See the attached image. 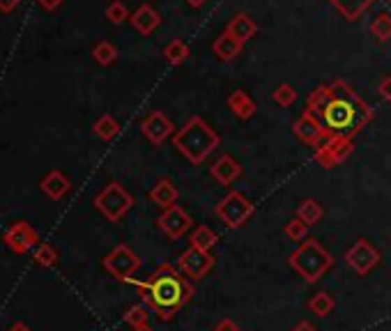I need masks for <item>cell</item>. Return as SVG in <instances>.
Here are the masks:
<instances>
[{"instance_id": "cell-1", "label": "cell", "mask_w": 391, "mask_h": 331, "mask_svg": "<svg viewBox=\"0 0 391 331\" xmlns=\"http://www.w3.org/2000/svg\"><path fill=\"white\" fill-rule=\"evenodd\" d=\"M307 110L316 117L327 140L355 138L373 122L371 106L341 78L318 85L309 94Z\"/></svg>"}, {"instance_id": "cell-2", "label": "cell", "mask_w": 391, "mask_h": 331, "mask_svg": "<svg viewBox=\"0 0 391 331\" xmlns=\"http://www.w3.org/2000/svg\"><path fill=\"white\" fill-rule=\"evenodd\" d=\"M127 283H134V286L140 290L143 302L150 304L152 309L159 313L161 320L173 318V313L189 304V299L193 295V286L179 274V270H175L173 265L156 267V272L147 281L129 279Z\"/></svg>"}, {"instance_id": "cell-3", "label": "cell", "mask_w": 391, "mask_h": 331, "mask_svg": "<svg viewBox=\"0 0 391 331\" xmlns=\"http://www.w3.org/2000/svg\"><path fill=\"white\" fill-rule=\"evenodd\" d=\"M219 143H221L219 133L198 115H193L173 136V145L177 147V152L193 166L205 163V159L219 147Z\"/></svg>"}, {"instance_id": "cell-4", "label": "cell", "mask_w": 391, "mask_h": 331, "mask_svg": "<svg viewBox=\"0 0 391 331\" xmlns=\"http://www.w3.org/2000/svg\"><path fill=\"white\" fill-rule=\"evenodd\" d=\"M288 265H290L307 283H316L332 270L334 258L330 256V251H327L320 242L307 240V242H302L290 256H288Z\"/></svg>"}, {"instance_id": "cell-5", "label": "cell", "mask_w": 391, "mask_h": 331, "mask_svg": "<svg viewBox=\"0 0 391 331\" xmlns=\"http://www.w3.org/2000/svg\"><path fill=\"white\" fill-rule=\"evenodd\" d=\"M95 207L108 221L117 223V221H120L131 207H134V196H131L120 182H111L95 196Z\"/></svg>"}, {"instance_id": "cell-6", "label": "cell", "mask_w": 391, "mask_h": 331, "mask_svg": "<svg viewBox=\"0 0 391 331\" xmlns=\"http://www.w3.org/2000/svg\"><path fill=\"white\" fill-rule=\"evenodd\" d=\"M214 214L223 221V226L228 228H242L253 214V203L246 198L244 193L230 191L223 200L216 203Z\"/></svg>"}, {"instance_id": "cell-7", "label": "cell", "mask_w": 391, "mask_h": 331, "mask_svg": "<svg viewBox=\"0 0 391 331\" xmlns=\"http://www.w3.org/2000/svg\"><path fill=\"white\" fill-rule=\"evenodd\" d=\"M140 267V258L131 251L127 244H120V247H115L111 253L104 258V270L113 276L117 281H124L127 283L134 272Z\"/></svg>"}, {"instance_id": "cell-8", "label": "cell", "mask_w": 391, "mask_h": 331, "mask_svg": "<svg viewBox=\"0 0 391 331\" xmlns=\"http://www.w3.org/2000/svg\"><path fill=\"white\" fill-rule=\"evenodd\" d=\"M212 267H214V256L209 253V251H202V249H196V247H189L186 251H182V256L177 258L179 274L186 276V279H191V281L205 279Z\"/></svg>"}, {"instance_id": "cell-9", "label": "cell", "mask_w": 391, "mask_h": 331, "mask_svg": "<svg viewBox=\"0 0 391 331\" xmlns=\"http://www.w3.org/2000/svg\"><path fill=\"white\" fill-rule=\"evenodd\" d=\"M380 260H382L380 251L375 249L369 240H357L346 253V263L350 265V270L357 272L359 276L371 274L375 267L380 265Z\"/></svg>"}, {"instance_id": "cell-10", "label": "cell", "mask_w": 391, "mask_h": 331, "mask_svg": "<svg viewBox=\"0 0 391 331\" xmlns=\"http://www.w3.org/2000/svg\"><path fill=\"white\" fill-rule=\"evenodd\" d=\"M140 131H143V136L150 140L152 145H161L163 140L175 136V124L163 110H152V113H147L143 117V122H140Z\"/></svg>"}, {"instance_id": "cell-11", "label": "cell", "mask_w": 391, "mask_h": 331, "mask_svg": "<svg viewBox=\"0 0 391 331\" xmlns=\"http://www.w3.org/2000/svg\"><path fill=\"white\" fill-rule=\"evenodd\" d=\"M156 226H159V230L166 235L168 240H179L193 226V221L186 214V209H182L179 205H173V207L161 212V216L156 219Z\"/></svg>"}, {"instance_id": "cell-12", "label": "cell", "mask_w": 391, "mask_h": 331, "mask_svg": "<svg viewBox=\"0 0 391 331\" xmlns=\"http://www.w3.org/2000/svg\"><path fill=\"white\" fill-rule=\"evenodd\" d=\"M5 244L14 251V253L23 256V253H28L33 247H37L39 237H37L33 226L26 223V221H19V223H14L10 230L5 233Z\"/></svg>"}, {"instance_id": "cell-13", "label": "cell", "mask_w": 391, "mask_h": 331, "mask_svg": "<svg viewBox=\"0 0 391 331\" xmlns=\"http://www.w3.org/2000/svg\"><path fill=\"white\" fill-rule=\"evenodd\" d=\"M293 133L302 140V143L311 145L313 149L325 140L323 129H320V124L316 122V117H313L309 110H304V113L300 115V120L293 124Z\"/></svg>"}, {"instance_id": "cell-14", "label": "cell", "mask_w": 391, "mask_h": 331, "mask_svg": "<svg viewBox=\"0 0 391 331\" xmlns=\"http://www.w3.org/2000/svg\"><path fill=\"white\" fill-rule=\"evenodd\" d=\"M209 172H212V177L216 179L219 184L228 186L233 184L235 179H237L242 175V163L235 159L233 154H221L219 159L212 163V168H209Z\"/></svg>"}, {"instance_id": "cell-15", "label": "cell", "mask_w": 391, "mask_h": 331, "mask_svg": "<svg viewBox=\"0 0 391 331\" xmlns=\"http://www.w3.org/2000/svg\"><path fill=\"white\" fill-rule=\"evenodd\" d=\"M129 21H131V26L136 28V33L147 37V35H152L156 28H159L161 17H159V12H156L152 5L143 3V5H138V10L131 14Z\"/></svg>"}, {"instance_id": "cell-16", "label": "cell", "mask_w": 391, "mask_h": 331, "mask_svg": "<svg viewBox=\"0 0 391 331\" xmlns=\"http://www.w3.org/2000/svg\"><path fill=\"white\" fill-rule=\"evenodd\" d=\"M242 49H244V42H239L237 37H233L228 30H223V33L219 35L214 39V44H212L214 55H216L219 60H223V62L235 60L242 53Z\"/></svg>"}, {"instance_id": "cell-17", "label": "cell", "mask_w": 391, "mask_h": 331, "mask_svg": "<svg viewBox=\"0 0 391 331\" xmlns=\"http://www.w3.org/2000/svg\"><path fill=\"white\" fill-rule=\"evenodd\" d=\"M147 196H150V200L154 205H159L161 209H168V207H173V205H177L179 191L170 179H159V182L150 189V193Z\"/></svg>"}, {"instance_id": "cell-18", "label": "cell", "mask_w": 391, "mask_h": 331, "mask_svg": "<svg viewBox=\"0 0 391 331\" xmlns=\"http://www.w3.org/2000/svg\"><path fill=\"white\" fill-rule=\"evenodd\" d=\"M69 189H72V184H69V179L62 175L60 170H51L49 175H44L42 179V191L44 196H49L51 200H60L62 196L69 193Z\"/></svg>"}, {"instance_id": "cell-19", "label": "cell", "mask_w": 391, "mask_h": 331, "mask_svg": "<svg viewBox=\"0 0 391 331\" xmlns=\"http://www.w3.org/2000/svg\"><path fill=\"white\" fill-rule=\"evenodd\" d=\"M228 108L235 113V117H239V120H249V117L256 115V101L249 97L244 90H233L230 92Z\"/></svg>"}, {"instance_id": "cell-20", "label": "cell", "mask_w": 391, "mask_h": 331, "mask_svg": "<svg viewBox=\"0 0 391 331\" xmlns=\"http://www.w3.org/2000/svg\"><path fill=\"white\" fill-rule=\"evenodd\" d=\"M330 3L334 5V10L341 14L346 21H357L362 14L369 10V7L375 3V0H330Z\"/></svg>"}, {"instance_id": "cell-21", "label": "cell", "mask_w": 391, "mask_h": 331, "mask_svg": "<svg viewBox=\"0 0 391 331\" xmlns=\"http://www.w3.org/2000/svg\"><path fill=\"white\" fill-rule=\"evenodd\" d=\"M226 30H228L233 37H237L239 42L246 44L249 39H251L258 33V26H256V21L249 17V14H235Z\"/></svg>"}, {"instance_id": "cell-22", "label": "cell", "mask_w": 391, "mask_h": 331, "mask_svg": "<svg viewBox=\"0 0 391 331\" xmlns=\"http://www.w3.org/2000/svg\"><path fill=\"white\" fill-rule=\"evenodd\" d=\"M323 216H325L323 205H320L318 200H313V198L302 200L300 207H297V219H302L309 228L316 226V223H320V221H323Z\"/></svg>"}, {"instance_id": "cell-23", "label": "cell", "mask_w": 391, "mask_h": 331, "mask_svg": "<svg viewBox=\"0 0 391 331\" xmlns=\"http://www.w3.org/2000/svg\"><path fill=\"white\" fill-rule=\"evenodd\" d=\"M189 55H191V49L182 42V39H173V42H168L166 46H163V58H166L168 65H173V67L182 65Z\"/></svg>"}, {"instance_id": "cell-24", "label": "cell", "mask_w": 391, "mask_h": 331, "mask_svg": "<svg viewBox=\"0 0 391 331\" xmlns=\"http://www.w3.org/2000/svg\"><path fill=\"white\" fill-rule=\"evenodd\" d=\"M189 240H191V247L202 249V251H212L216 247V242H219L216 233L212 230V228H207V226H198V228H196Z\"/></svg>"}, {"instance_id": "cell-25", "label": "cell", "mask_w": 391, "mask_h": 331, "mask_svg": "<svg viewBox=\"0 0 391 331\" xmlns=\"http://www.w3.org/2000/svg\"><path fill=\"white\" fill-rule=\"evenodd\" d=\"M334 309H336V302L330 293H318L309 299V311L316 313L318 318H327Z\"/></svg>"}, {"instance_id": "cell-26", "label": "cell", "mask_w": 391, "mask_h": 331, "mask_svg": "<svg viewBox=\"0 0 391 331\" xmlns=\"http://www.w3.org/2000/svg\"><path fill=\"white\" fill-rule=\"evenodd\" d=\"M92 129H95V133L101 140H113L117 133H120V124H117L113 115H101Z\"/></svg>"}, {"instance_id": "cell-27", "label": "cell", "mask_w": 391, "mask_h": 331, "mask_svg": "<svg viewBox=\"0 0 391 331\" xmlns=\"http://www.w3.org/2000/svg\"><path fill=\"white\" fill-rule=\"evenodd\" d=\"M371 33L378 42H389L391 39V14L380 12L371 23Z\"/></svg>"}, {"instance_id": "cell-28", "label": "cell", "mask_w": 391, "mask_h": 331, "mask_svg": "<svg viewBox=\"0 0 391 331\" xmlns=\"http://www.w3.org/2000/svg\"><path fill=\"white\" fill-rule=\"evenodd\" d=\"M283 233H286V237L290 240V242H297V244H302V242H307L309 240V226L304 223L302 219H290L286 223L283 228Z\"/></svg>"}, {"instance_id": "cell-29", "label": "cell", "mask_w": 391, "mask_h": 331, "mask_svg": "<svg viewBox=\"0 0 391 331\" xmlns=\"http://www.w3.org/2000/svg\"><path fill=\"white\" fill-rule=\"evenodd\" d=\"M92 58H95V62H99L101 67H108L115 62L117 49L111 42H99V44H95V49H92Z\"/></svg>"}, {"instance_id": "cell-30", "label": "cell", "mask_w": 391, "mask_h": 331, "mask_svg": "<svg viewBox=\"0 0 391 331\" xmlns=\"http://www.w3.org/2000/svg\"><path fill=\"white\" fill-rule=\"evenodd\" d=\"M330 147H332V154H334V159L336 163H343L348 159V156L355 152V140L352 138H341V140H330Z\"/></svg>"}, {"instance_id": "cell-31", "label": "cell", "mask_w": 391, "mask_h": 331, "mask_svg": "<svg viewBox=\"0 0 391 331\" xmlns=\"http://www.w3.org/2000/svg\"><path fill=\"white\" fill-rule=\"evenodd\" d=\"M272 99H274V104H279V106L288 108V106H293V104H295L297 92H295V88H293L290 83H281L279 88H274Z\"/></svg>"}, {"instance_id": "cell-32", "label": "cell", "mask_w": 391, "mask_h": 331, "mask_svg": "<svg viewBox=\"0 0 391 331\" xmlns=\"http://www.w3.org/2000/svg\"><path fill=\"white\" fill-rule=\"evenodd\" d=\"M106 19L113 23V26H120V23H124L129 19V10L127 5L122 3V0H111L106 7Z\"/></svg>"}, {"instance_id": "cell-33", "label": "cell", "mask_w": 391, "mask_h": 331, "mask_svg": "<svg viewBox=\"0 0 391 331\" xmlns=\"http://www.w3.org/2000/svg\"><path fill=\"white\" fill-rule=\"evenodd\" d=\"M131 329H136V327H143L147 325V320H150V311L145 309V306H131V309L124 313V318H122Z\"/></svg>"}, {"instance_id": "cell-34", "label": "cell", "mask_w": 391, "mask_h": 331, "mask_svg": "<svg viewBox=\"0 0 391 331\" xmlns=\"http://www.w3.org/2000/svg\"><path fill=\"white\" fill-rule=\"evenodd\" d=\"M35 263L42 265V267H53L58 263V251L51 247V244H39L37 251H35Z\"/></svg>"}, {"instance_id": "cell-35", "label": "cell", "mask_w": 391, "mask_h": 331, "mask_svg": "<svg viewBox=\"0 0 391 331\" xmlns=\"http://www.w3.org/2000/svg\"><path fill=\"white\" fill-rule=\"evenodd\" d=\"M316 161L323 166V168H334V166H339V163H336V159H334L330 140H327V138L316 147Z\"/></svg>"}, {"instance_id": "cell-36", "label": "cell", "mask_w": 391, "mask_h": 331, "mask_svg": "<svg viewBox=\"0 0 391 331\" xmlns=\"http://www.w3.org/2000/svg\"><path fill=\"white\" fill-rule=\"evenodd\" d=\"M378 94L385 101H391V76H385L382 81L378 83Z\"/></svg>"}, {"instance_id": "cell-37", "label": "cell", "mask_w": 391, "mask_h": 331, "mask_svg": "<svg viewBox=\"0 0 391 331\" xmlns=\"http://www.w3.org/2000/svg\"><path fill=\"white\" fill-rule=\"evenodd\" d=\"M214 331H239V327H237V322H233V320H221V322H216V327H214Z\"/></svg>"}, {"instance_id": "cell-38", "label": "cell", "mask_w": 391, "mask_h": 331, "mask_svg": "<svg viewBox=\"0 0 391 331\" xmlns=\"http://www.w3.org/2000/svg\"><path fill=\"white\" fill-rule=\"evenodd\" d=\"M37 3H39V5H42V7H44V10H46V12H53V10H58V7H60V3H62V0H37Z\"/></svg>"}, {"instance_id": "cell-39", "label": "cell", "mask_w": 391, "mask_h": 331, "mask_svg": "<svg viewBox=\"0 0 391 331\" xmlns=\"http://www.w3.org/2000/svg\"><path fill=\"white\" fill-rule=\"evenodd\" d=\"M19 3H21V0H0V12H12V10H17Z\"/></svg>"}, {"instance_id": "cell-40", "label": "cell", "mask_w": 391, "mask_h": 331, "mask_svg": "<svg viewBox=\"0 0 391 331\" xmlns=\"http://www.w3.org/2000/svg\"><path fill=\"white\" fill-rule=\"evenodd\" d=\"M293 331H318L316 327L311 325V322H307V320H302V322H297V325L293 327Z\"/></svg>"}, {"instance_id": "cell-41", "label": "cell", "mask_w": 391, "mask_h": 331, "mask_svg": "<svg viewBox=\"0 0 391 331\" xmlns=\"http://www.w3.org/2000/svg\"><path fill=\"white\" fill-rule=\"evenodd\" d=\"M7 331H30V327L26 325V322H14V325Z\"/></svg>"}, {"instance_id": "cell-42", "label": "cell", "mask_w": 391, "mask_h": 331, "mask_svg": "<svg viewBox=\"0 0 391 331\" xmlns=\"http://www.w3.org/2000/svg\"><path fill=\"white\" fill-rule=\"evenodd\" d=\"M184 3L189 5V7H196V10H198V7H202V5H205L207 0H184Z\"/></svg>"}, {"instance_id": "cell-43", "label": "cell", "mask_w": 391, "mask_h": 331, "mask_svg": "<svg viewBox=\"0 0 391 331\" xmlns=\"http://www.w3.org/2000/svg\"><path fill=\"white\" fill-rule=\"evenodd\" d=\"M134 331H154V329H152L150 325H143V327H136Z\"/></svg>"}]
</instances>
